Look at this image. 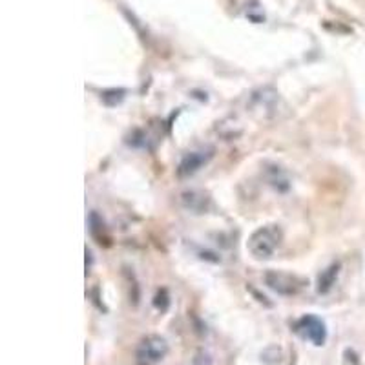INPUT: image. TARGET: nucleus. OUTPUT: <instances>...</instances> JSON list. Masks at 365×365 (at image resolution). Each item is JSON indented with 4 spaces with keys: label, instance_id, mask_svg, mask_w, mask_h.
<instances>
[{
    "label": "nucleus",
    "instance_id": "obj_3",
    "mask_svg": "<svg viewBox=\"0 0 365 365\" xmlns=\"http://www.w3.org/2000/svg\"><path fill=\"white\" fill-rule=\"evenodd\" d=\"M294 331L298 332L303 340L311 341L316 347H322L327 341V327H325L324 319H319L314 314H307L299 318L294 325Z\"/></svg>",
    "mask_w": 365,
    "mask_h": 365
},
{
    "label": "nucleus",
    "instance_id": "obj_5",
    "mask_svg": "<svg viewBox=\"0 0 365 365\" xmlns=\"http://www.w3.org/2000/svg\"><path fill=\"white\" fill-rule=\"evenodd\" d=\"M212 155H214V150L212 148H201L194 150V152H188V154L181 159V163H179L178 175L179 178H190V175L197 174L205 165H208Z\"/></svg>",
    "mask_w": 365,
    "mask_h": 365
},
{
    "label": "nucleus",
    "instance_id": "obj_7",
    "mask_svg": "<svg viewBox=\"0 0 365 365\" xmlns=\"http://www.w3.org/2000/svg\"><path fill=\"white\" fill-rule=\"evenodd\" d=\"M338 274H340V263H332L331 267H327L325 270H322V274L318 276V292L319 294H327L332 289V285L336 283Z\"/></svg>",
    "mask_w": 365,
    "mask_h": 365
},
{
    "label": "nucleus",
    "instance_id": "obj_6",
    "mask_svg": "<svg viewBox=\"0 0 365 365\" xmlns=\"http://www.w3.org/2000/svg\"><path fill=\"white\" fill-rule=\"evenodd\" d=\"M181 203L187 210L194 212V214H203L210 207V197L208 194L200 190H188L181 194Z\"/></svg>",
    "mask_w": 365,
    "mask_h": 365
},
{
    "label": "nucleus",
    "instance_id": "obj_2",
    "mask_svg": "<svg viewBox=\"0 0 365 365\" xmlns=\"http://www.w3.org/2000/svg\"><path fill=\"white\" fill-rule=\"evenodd\" d=\"M168 354V344L158 334H148L137 345V365H155Z\"/></svg>",
    "mask_w": 365,
    "mask_h": 365
},
{
    "label": "nucleus",
    "instance_id": "obj_1",
    "mask_svg": "<svg viewBox=\"0 0 365 365\" xmlns=\"http://www.w3.org/2000/svg\"><path fill=\"white\" fill-rule=\"evenodd\" d=\"M283 240L282 228L278 225H265L254 230L247 241V249L256 259H269L279 249Z\"/></svg>",
    "mask_w": 365,
    "mask_h": 365
},
{
    "label": "nucleus",
    "instance_id": "obj_4",
    "mask_svg": "<svg viewBox=\"0 0 365 365\" xmlns=\"http://www.w3.org/2000/svg\"><path fill=\"white\" fill-rule=\"evenodd\" d=\"M265 283L270 291L278 292L282 296H294L302 291V287L305 285L302 278L289 272H279V270H270L265 274Z\"/></svg>",
    "mask_w": 365,
    "mask_h": 365
}]
</instances>
